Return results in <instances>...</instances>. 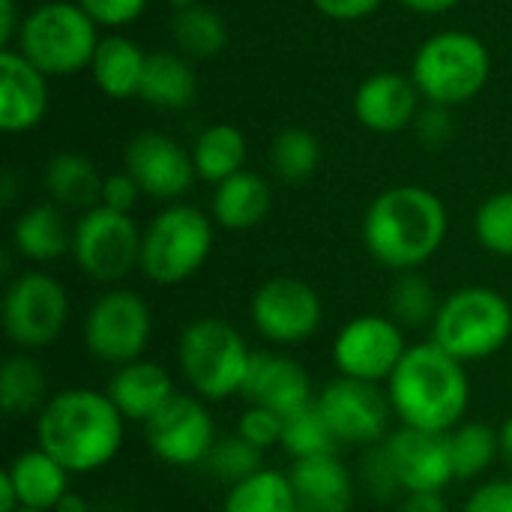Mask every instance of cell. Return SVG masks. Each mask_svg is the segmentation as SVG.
Listing matches in <instances>:
<instances>
[{"instance_id": "6da1fadb", "label": "cell", "mask_w": 512, "mask_h": 512, "mask_svg": "<svg viewBox=\"0 0 512 512\" xmlns=\"http://www.w3.org/2000/svg\"><path fill=\"white\" fill-rule=\"evenodd\" d=\"M33 438L72 477L105 471L126 444V417L105 390L69 387L51 393L33 417Z\"/></svg>"}, {"instance_id": "7a4b0ae2", "label": "cell", "mask_w": 512, "mask_h": 512, "mask_svg": "<svg viewBox=\"0 0 512 512\" xmlns=\"http://www.w3.org/2000/svg\"><path fill=\"white\" fill-rule=\"evenodd\" d=\"M399 426L450 435L471 408V378L465 363L441 351L432 339L408 348L384 384Z\"/></svg>"}, {"instance_id": "3957f363", "label": "cell", "mask_w": 512, "mask_h": 512, "mask_svg": "<svg viewBox=\"0 0 512 512\" xmlns=\"http://www.w3.org/2000/svg\"><path fill=\"white\" fill-rule=\"evenodd\" d=\"M447 228V207L432 189L393 186L369 204L363 216V243L381 267L411 273L441 252Z\"/></svg>"}, {"instance_id": "277c9868", "label": "cell", "mask_w": 512, "mask_h": 512, "mask_svg": "<svg viewBox=\"0 0 512 512\" xmlns=\"http://www.w3.org/2000/svg\"><path fill=\"white\" fill-rule=\"evenodd\" d=\"M252 348L246 336L225 318H195L177 336V369L189 393L213 402L243 396V384L252 366Z\"/></svg>"}, {"instance_id": "5b68a950", "label": "cell", "mask_w": 512, "mask_h": 512, "mask_svg": "<svg viewBox=\"0 0 512 512\" xmlns=\"http://www.w3.org/2000/svg\"><path fill=\"white\" fill-rule=\"evenodd\" d=\"M429 330L432 342L459 363H483L510 345L512 303L498 288L465 285L441 300Z\"/></svg>"}, {"instance_id": "8992f818", "label": "cell", "mask_w": 512, "mask_h": 512, "mask_svg": "<svg viewBox=\"0 0 512 512\" xmlns=\"http://www.w3.org/2000/svg\"><path fill=\"white\" fill-rule=\"evenodd\" d=\"M18 48L42 75L63 78L90 69L99 48V27L72 0H48L21 18Z\"/></svg>"}, {"instance_id": "52a82bcc", "label": "cell", "mask_w": 512, "mask_h": 512, "mask_svg": "<svg viewBox=\"0 0 512 512\" xmlns=\"http://www.w3.org/2000/svg\"><path fill=\"white\" fill-rule=\"evenodd\" d=\"M492 72L489 48L468 30H441L429 36L411 63V81L429 105L456 108L480 96Z\"/></svg>"}, {"instance_id": "ba28073f", "label": "cell", "mask_w": 512, "mask_h": 512, "mask_svg": "<svg viewBox=\"0 0 512 512\" xmlns=\"http://www.w3.org/2000/svg\"><path fill=\"white\" fill-rule=\"evenodd\" d=\"M213 216L192 204H168L150 219L141 240V273L159 288L189 282L213 252Z\"/></svg>"}, {"instance_id": "9c48e42d", "label": "cell", "mask_w": 512, "mask_h": 512, "mask_svg": "<svg viewBox=\"0 0 512 512\" xmlns=\"http://www.w3.org/2000/svg\"><path fill=\"white\" fill-rule=\"evenodd\" d=\"M153 339L150 303L132 288H105L84 312L81 342L84 351L111 369H120L147 354Z\"/></svg>"}, {"instance_id": "30bf717a", "label": "cell", "mask_w": 512, "mask_h": 512, "mask_svg": "<svg viewBox=\"0 0 512 512\" xmlns=\"http://www.w3.org/2000/svg\"><path fill=\"white\" fill-rule=\"evenodd\" d=\"M72 315L63 282L45 270L18 273L3 291V333L18 351H42L54 345Z\"/></svg>"}, {"instance_id": "8fae6325", "label": "cell", "mask_w": 512, "mask_h": 512, "mask_svg": "<svg viewBox=\"0 0 512 512\" xmlns=\"http://www.w3.org/2000/svg\"><path fill=\"white\" fill-rule=\"evenodd\" d=\"M144 231L132 213L93 207L72 225V258L78 270L99 285H120L141 267Z\"/></svg>"}, {"instance_id": "7c38bea8", "label": "cell", "mask_w": 512, "mask_h": 512, "mask_svg": "<svg viewBox=\"0 0 512 512\" xmlns=\"http://www.w3.org/2000/svg\"><path fill=\"white\" fill-rule=\"evenodd\" d=\"M249 321L267 345L297 348L318 336L324 324V300L300 276H270L249 300Z\"/></svg>"}, {"instance_id": "4fadbf2b", "label": "cell", "mask_w": 512, "mask_h": 512, "mask_svg": "<svg viewBox=\"0 0 512 512\" xmlns=\"http://www.w3.org/2000/svg\"><path fill=\"white\" fill-rule=\"evenodd\" d=\"M408 348L411 345L399 321H393L390 315L369 312L342 324L333 339L330 360L339 378L387 384Z\"/></svg>"}, {"instance_id": "5bb4252c", "label": "cell", "mask_w": 512, "mask_h": 512, "mask_svg": "<svg viewBox=\"0 0 512 512\" xmlns=\"http://www.w3.org/2000/svg\"><path fill=\"white\" fill-rule=\"evenodd\" d=\"M315 405L327 420L330 432L336 435L339 447H378L390 438V426L396 420L387 390L381 384H366L339 375L318 390Z\"/></svg>"}, {"instance_id": "9a60e30c", "label": "cell", "mask_w": 512, "mask_h": 512, "mask_svg": "<svg viewBox=\"0 0 512 512\" xmlns=\"http://www.w3.org/2000/svg\"><path fill=\"white\" fill-rule=\"evenodd\" d=\"M144 441L153 459L168 468H204L219 435L204 399L177 393L144 423Z\"/></svg>"}, {"instance_id": "2e32d148", "label": "cell", "mask_w": 512, "mask_h": 512, "mask_svg": "<svg viewBox=\"0 0 512 512\" xmlns=\"http://www.w3.org/2000/svg\"><path fill=\"white\" fill-rule=\"evenodd\" d=\"M126 171L153 201H177L195 183V162L186 147H180L165 132H138L126 144Z\"/></svg>"}, {"instance_id": "e0dca14e", "label": "cell", "mask_w": 512, "mask_h": 512, "mask_svg": "<svg viewBox=\"0 0 512 512\" xmlns=\"http://www.w3.org/2000/svg\"><path fill=\"white\" fill-rule=\"evenodd\" d=\"M384 450L396 468L405 495H420V492L444 495L456 483L450 435L399 426L384 441Z\"/></svg>"}, {"instance_id": "ac0fdd59", "label": "cell", "mask_w": 512, "mask_h": 512, "mask_svg": "<svg viewBox=\"0 0 512 512\" xmlns=\"http://www.w3.org/2000/svg\"><path fill=\"white\" fill-rule=\"evenodd\" d=\"M318 390L300 360L282 351H255L243 384L246 405H261L279 417H291L315 405Z\"/></svg>"}, {"instance_id": "d6986e66", "label": "cell", "mask_w": 512, "mask_h": 512, "mask_svg": "<svg viewBox=\"0 0 512 512\" xmlns=\"http://www.w3.org/2000/svg\"><path fill=\"white\" fill-rule=\"evenodd\" d=\"M51 90L48 75H42L21 51H0V129L30 132L48 114Z\"/></svg>"}, {"instance_id": "ffe728a7", "label": "cell", "mask_w": 512, "mask_h": 512, "mask_svg": "<svg viewBox=\"0 0 512 512\" xmlns=\"http://www.w3.org/2000/svg\"><path fill=\"white\" fill-rule=\"evenodd\" d=\"M420 114V90L402 72H375L354 93V117L378 135L411 126Z\"/></svg>"}, {"instance_id": "44dd1931", "label": "cell", "mask_w": 512, "mask_h": 512, "mask_svg": "<svg viewBox=\"0 0 512 512\" xmlns=\"http://www.w3.org/2000/svg\"><path fill=\"white\" fill-rule=\"evenodd\" d=\"M288 477L300 512H351L357 504V477L339 453L291 462Z\"/></svg>"}, {"instance_id": "7402d4cb", "label": "cell", "mask_w": 512, "mask_h": 512, "mask_svg": "<svg viewBox=\"0 0 512 512\" xmlns=\"http://www.w3.org/2000/svg\"><path fill=\"white\" fill-rule=\"evenodd\" d=\"M105 393L126 417V423H147L162 405L171 402L180 390L174 387V375L159 360H132L111 372Z\"/></svg>"}, {"instance_id": "603a6c76", "label": "cell", "mask_w": 512, "mask_h": 512, "mask_svg": "<svg viewBox=\"0 0 512 512\" xmlns=\"http://www.w3.org/2000/svg\"><path fill=\"white\" fill-rule=\"evenodd\" d=\"M3 477L12 483L21 510L54 512L60 507V501L72 492L69 489L72 474L42 447L18 453L3 471Z\"/></svg>"}, {"instance_id": "cb8c5ba5", "label": "cell", "mask_w": 512, "mask_h": 512, "mask_svg": "<svg viewBox=\"0 0 512 512\" xmlns=\"http://www.w3.org/2000/svg\"><path fill=\"white\" fill-rule=\"evenodd\" d=\"M12 249L30 264H54L72 252V228L63 207L39 201L27 207L12 225Z\"/></svg>"}, {"instance_id": "d4e9b609", "label": "cell", "mask_w": 512, "mask_h": 512, "mask_svg": "<svg viewBox=\"0 0 512 512\" xmlns=\"http://www.w3.org/2000/svg\"><path fill=\"white\" fill-rule=\"evenodd\" d=\"M270 204H273V195H270L267 180L243 168L240 174L222 180L213 189L210 216L225 231H249L267 219Z\"/></svg>"}, {"instance_id": "484cf974", "label": "cell", "mask_w": 512, "mask_h": 512, "mask_svg": "<svg viewBox=\"0 0 512 512\" xmlns=\"http://www.w3.org/2000/svg\"><path fill=\"white\" fill-rule=\"evenodd\" d=\"M102 183H105V177L99 174L93 159H87L81 153H57L54 159H48L45 174H42V186H45L48 198L57 207L75 210V213H87V210L99 207Z\"/></svg>"}, {"instance_id": "4316f807", "label": "cell", "mask_w": 512, "mask_h": 512, "mask_svg": "<svg viewBox=\"0 0 512 512\" xmlns=\"http://www.w3.org/2000/svg\"><path fill=\"white\" fill-rule=\"evenodd\" d=\"M144 66H147L144 48L129 36L111 33L99 39V48L90 63V75L108 99H132L141 93Z\"/></svg>"}, {"instance_id": "83f0119b", "label": "cell", "mask_w": 512, "mask_h": 512, "mask_svg": "<svg viewBox=\"0 0 512 512\" xmlns=\"http://www.w3.org/2000/svg\"><path fill=\"white\" fill-rule=\"evenodd\" d=\"M195 93H198V78L186 54H174V51L147 54L141 93H138L147 105L180 111L195 102Z\"/></svg>"}, {"instance_id": "f1b7e54d", "label": "cell", "mask_w": 512, "mask_h": 512, "mask_svg": "<svg viewBox=\"0 0 512 512\" xmlns=\"http://www.w3.org/2000/svg\"><path fill=\"white\" fill-rule=\"evenodd\" d=\"M48 399H51V393H48V375H45L42 363L27 351L12 354L0 369V408H3V414L12 420L36 417Z\"/></svg>"}, {"instance_id": "f546056e", "label": "cell", "mask_w": 512, "mask_h": 512, "mask_svg": "<svg viewBox=\"0 0 512 512\" xmlns=\"http://www.w3.org/2000/svg\"><path fill=\"white\" fill-rule=\"evenodd\" d=\"M192 162H195L198 180L219 186L222 180L243 171V165H246V135L231 123H213L195 138Z\"/></svg>"}, {"instance_id": "4dcf8cb0", "label": "cell", "mask_w": 512, "mask_h": 512, "mask_svg": "<svg viewBox=\"0 0 512 512\" xmlns=\"http://www.w3.org/2000/svg\"><path fill=\"white\" fill-rule=\"evenodd\" d=\"M222 512H300L288 471L261 468L252 477L228 486Z\"/></svg>"}, {"instance_id": "1f68e13d", "label": "cell", "mask_w": 512, "mask_h": 512, "mask_svg": "<svg viewBox=\"0 0 512 512\" xmlns=\"http://www.w3.org/2000/svg\"><path fill=\"white\" fill-rule=\"evenodd\" d=\"M450 453H453L456 483H474L501 462L498 429L480 420H465L450 432Z\"/></svg>"}, {"instance_id": "d6a6232c", "label": "cell", "mask_w": 512, "mask_h": 512, "mask_svg": "<svg viewBox=\"0 0 512 512\" xmlns=\"http://www.w3.org/2000/svg\"><path fill=\"white\" fill-rule=\"evenodd\" d=\"M171 36L186 57H213L228 42V27L219 12L207 6H183L171 21Z\"/></svg>"}, {"instance_id": "836d02e7", "label": "cell", "mask_w": 512, "mask_h": 512, "mask_svg": "<svg viewBox=\"0 0 512 512\" xmlns=\"http://www.w3.org/2000/svg\"><path fill=\"white\" fill-rule=\"evenodd\" d=\"M279 450L285 456H291V462H300V459H315V456L339 453V441L330 432L327 420L321 417L318 405H309V408L285 417Z\"/></svg>"}, {"instance_id": "e575fe53", "label": "cell", "mask_w": 512, "mask_h": 512, "mask_svg": "<svg viewBox=\"0 0 512 512\" xmlns=\"http://www.w3.org/2000/svg\"><path fill=\"white\" fill-rule=\"evenodd\" d=\"M438 306H441L438 291L423 273L411 270V273L396 276V282L390 288V318L399 321L405 330H417V327L432 324Z\"/></svg>"}, {"instance_id": "d590c367", "label": "cell", "mask_w": 512, "mask_h": 512, "mask_svg": "<svg viewBox=\"0 0 512 512\" xmlns=\"http://www.w3.org/2000/svg\"><path fill=\"white\" fill-rule=\"evenodd\" d=\"M270 162H273V171L279 174V180L306 183L321 165V144L309 129H300V126L282 129L273 138Z\"/></svg>"}, {"instance_id": "8d00e7d4", "label": "cell", "mask_w": 512, "mask_h": 512, "mask_svg": "<svg viewBox=\"0 0 512 512\" xmlns=\"http://www.w3.org/2000/svg\"><path fill=\"white\" fill-rule=\"evenodd\" d=\"M474 237L489 255L512 258V189L489 195L477 207V213H474Z\"/></svg>"}, {"instance_id": "74e56055", "label": "cell", "mask_w": 512, "mask_h": 512, "mask_svg": "<svg viewBox=\"0 0 512 512\" xmlns=\"http://www.w3.org/2000/svg\"><path fill=\"white\" fill-rule=\"evenodd\" d=\"M261 459H264V453L255 450L249 441H243V438L234 432V435H225V438L216 441V447H213V453H210V459H207L204 468H207V474L216 477L219 483L234 486V483L252 477L255 471H261V468H264Z\"/></svg>"}, {"instance_id": "f35d334b", "label": "cell", "mask_w": 512, "mask_h": 512, "mask_svg": "<svg viewBox=\"0 0 512 512\" xmlns=\"http://www.w3.org/2000/svg\"><path fill=\"white\" fill-rule=\"evenodd\" d=\"M360 483H363L366 495L375 498L378 504H393V501H402V498H405L402 483H399V477H396V468H393V462H390L384 444L366 450L363 468H360Z\"/></svg>"}, {"instance_id": "ab89813d", "label": "cell", "mask_w": 512, "mask_h": 512, "mask_svg": "<svg viewBox=\"0 0 512 512\" xmlns=\"http://www.w3.org/2000/svg\"><path fill=\"white\" fill-rule=\"evenodd\" d=\"M282 426H285V417H279L261 405H246V411L237 420V435L243 441H249L255 450L267 453L282 444Z\"/></svg>"}, {"instance_id": "60d3db41", "label": "cell", "mask_w": 512, "mask_h": 512, "mask_svg": "<svg viewBox=\"0 0 512 512\" xmlns=\"http://www.w3.org/2000/svg\"><path fill=\"white\" fill-rule=\"evenodd\" d=\"M75 3L93 18L96 27L117 30V27H129L132 21H138L150 0H75Z\"/></svg>"}, {"instance_id": "b9f144b4", "label": "cell", "mask_w": 512, "mask_h": 512, "mask_svg": "<svg viewBox=\"0 0 512 512\" xmlns=\"http://www.w3.org/2000/svg\"><path fill=\"white\" fill-rule=\"evenodd\" d=\"M459 512H512V477H495L480 483Z\"/></svg>"}, {"instance_id": "7bdbcfd3", "label": "cell", "mask_w": 512, "mask_h": 512, "mask_svg": "<svg viewBox=\"0 0 512 512\" xmlns=\"http://www.w3.org/2000/svg\"><path fill=\"white\" fill-rule=\"evenodd\" d=\"M414 126H417V135H420V141L426 147H444L453 138V129H456L453 117H450V108H444V105H426L417 114Z\"/></svg>"}, {"instance_id": "ee69618b", "label": "cell", "mask_w": 512, "mask_h": 512, "mask_svg": "<svg viewBox=\"0 0 512 512\" xmlns=\"http://www.w3.org/2000/svg\"><path fill=\"white\" fill-rule=\"evenodd\" d=\"M141 186L132 180L129 171H120V174H108L105 183H102V207L108 210H117V213H132L138 198H141Z\"/></svg>"}, {"instance_id": "f6af8a7d", "label": "cell", "mask_w": 512, "mask_h": 512, "mask_svg": "<svg viewBox=\"0 0 512 512\" xmlns=\"http://www.w3.org/2000/svg\"><path fill=\"white\" fill-rule=\"evenodd\" d=\"M384 0H312V6L333 21H360L372 15Z\"/></svg>"}, {"instance_id": "bcb514c9", "label": "cell", "mask_w": 512, "mask_h": 512, "mask_svg": "<svg viewBox=\"0 0 512 512\" xmlns=\"http://www.w3.org/2000/svg\"><path fill=\"white\" fill-rule=\"evenodd\" d=\"M396 512H450L444 495L438 492H420V495H405L399 501Z\"/></svg>"}, {"instance_id": "7dc6e473", "label": "cell", "mask_w": 512, "mask_h": 512, "mask_svg": "<svg viewBox=\"0 0 512 512\" xmlns=\"http://www.w3.org/2000/svg\"><path fill=\"white\" fill-rule=\"evenodd\" d=\"M21 30V18L15 9V0H0V51L12 48V42L18 39Z\"/></svg>"}, {"instance_id": "c3c4849f", "label": "cell", "mask_w": 512, "mask_h": 512, "mask_svg": "<svg viewBox=\"0 0 512 512\" xmlns=\"http://www.w3.org/2000/svg\"><path fill=\"white\" fill-rule=\"evenodd\" d=\"M399 3L414 9V12H420V15H441V12L456 9L462 0H399Z\"/></svg>"}, {"instance_id": "681fc988", "label": "cell", "mask_w": 512, "mask_h": 512, "mask_svg": "<svg viewBox=\"0 0 512 512\" xmlns=\"http://www.w3.org/2000/svg\"><path fill=\"white\" fill-rule=\"evenodd\" d=\"M498 438H501V462L507 465L512 477V414L504 417V423L498 426Z\"/></svg>"}, {"instance_id": "f907efd6", "label": "cell", "mask_w": 512, "mask_h": 512, "mask_svg": "<svg viewBox=\"0 0 512 512\" xmlns=\"http://www.w3.org/2000/svg\"><path fill=\"white\" fill-rule=\"evenodd\" d=\"M21 504H18V495L12 489V483L6 477H0V512H18Z\"/></svg>"}, {"instance_id": "816d5d0a", "label": "cell", "mask_w": 512, "mask_h": 512, "mask_svg": "<svg viewBox=\"0 0 512 512\" xmlns=\"http://www.w3.org/2000/svg\"><path fill=\"white\" fill-rule=\"evenodd\" d=\"M54 512H93V507H90V504H87V501L72 489V492L60 501V507H57Z\"/></svg>"}, {"instance_id": "f5cc1de1", "label": "cell", "mask_w": 512, "mask_h": 512, "mask_svg": "<svg viewBox=\"0 0 512 512\" xmlns=\"http://www.w3.org/2000/svg\"><path fill=\"white\" fill-rule=\"evenodd\" d=\"M171 3H174L177 9H183V6H192V3H198V0H171Z\"/></svg>"}, {"instance_id": "db71d44e", "label": "cell", "mask_w": 512, "mask_h": 512, "mask_svg": "<svg viewBox=\"0 0 512 512\" xmlns=\"http://www.w3.org/2000/svg\"><path fill=\"white\" fill-rule=\"evenodd\" d=\"M93 512H120V510H93Z\"/></svg>"}, {"instance_id": "11a10c76", "label": "cell", "mask_w": 512, "mask_h": 512, "mask_svg": "<svg viewBox=\"0 0 512 512\" xmlns=\"http://www.w3.org/2000/svg\"><path fill=\"white\" fill-rule=\"evenodd\" d=\"M510 390H512V372H510Z\"/></svg>"}, {"instance_id": "9f6ffc18", "label": "cell", "mask_w": 512, "mask_h": 512, "mask_svg": "<svg viewBox=\"0 0 512 512\" xmlns=\"http://www.w3.org/2000/svg\"><path fill=\"white\" fill-rule=\"evenodd\" d=\"M18 512H36V510H18Z\"/></svg>"}]
</instances>
